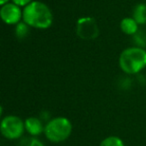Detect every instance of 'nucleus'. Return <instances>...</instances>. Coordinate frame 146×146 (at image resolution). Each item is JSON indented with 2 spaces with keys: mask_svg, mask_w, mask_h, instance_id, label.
Instances as JSON below:
<instances>
[{
  "mask_svg": "<svg viewBox=\"0 0 146 146\" xmlns=\"http://www.w3.org/2000/svg\"><path fill=\"white\" fill-rule=\"evenodd\" d=\"M0 16L3 22L8 25H16L23 17V10L15 3H6L0 9Z\"/></svg>",
  "mask_w": 146,
  "mask_h": 146,
  "instance_id": "423d86ee",
  "label": "nucleus"
},
{
  "mask_svg": "<svg viewBox=\"0 0 146 146\" xmlns=\"http://www.w3.org/2000/svg\"><path fill=\"white\" fill-rule=\"evenodd\" d=\"M8 1L9 0H0V4L4 5V4H6V3H8Z\"/></svg>",
  "mask_w": 146,
  "mask_h": 146,
  "instance_id": "4468645a",
  "label": "nucleus"
},
{
  "mask_svg": "<svg viewBox=\"0 0 146 146\" xmlns=\"http://www.w3.org/2000/svg\"><path fill=\"white\" fill-rule=\"evenodd\" d=\"M119 66L127 74H136L146 67V50L140 47L124 49L119 56Z\"/></svg>",
  "mask_w": 146,
  "mask_h": 146,
  "instance_id": "f03ea898",
  "label": "nucleus"
},
{
  "mask_svg": "<svg viewBox=\"0 0 146 146\" xmlns=\"http://www.w3.org/2000/svg\"><path fill=\"white\" fill-rule=\"evenodd\" d=\"M134 20L138 24H145L146 23V4L140 3L135 6L133 10V17Z\"/></svg>",
  "mask_w": 146,
  "mask_h": 146,
  "instance_id": "1a4fd4ad",
  "label": "nucleus"
},
{
  "mask_svg": "<svg viewBox=\"0 0 146 146\" xmlns=\"http://www.w3.org/2000/svg\"><path fill=\"white\" fill-rule=\"evenodd\" d=\"M25 130V123L15 115H8L1 121L0 131L7 139H17L23 135Z\"/></svg>",
  "mask_w": 146,
  "mask_h": 146,
  "instance_id": "20e7f679",
  "label": "nucleus"
},
{
  "mask_svg": "<svg viewBox=\"0 0 146 146\" xmlns=\"http://www.w3.org/2000/svg\"><path fill=\"white\" fill-rule=\"evenodd\" d=\"M29 27L28 25L25 22L16 24V27H15V34L18 38H25V37L28 35L29 33Z\"/></svg>",
  "mask_w": 146,
  "mask_h": 146,
  "instance_id": "9b49d317",
  "label": "nucleus"
},
{
  "mask_svg": "<svg viewBox=\"0 0 146 146\" xmlns=\"http://www.w3.org/2000/svg\"><path fill=\"white\" fill-rule=\"evenodd\" d=\"M33 0H12V2L15 3L16 5L20 7H25L26 5H28L29 3L32 2Z\"/></svg>",
  "mask_w": 146,
  "mask_h": 146,
  "instance_id": "ddd939ff",
  "label": "nucleus"
},
{
  "mask_svg": "<svg viewBox=\"0 0 146 146\" xmlns=\"http://www.w3.org/2000/svg\"><path fill=\"white\" fill-rule=\"evenodd\" d=\"M44 133L49 141L54 143L62 142L72 133V124L66 117L53 118L44 127Z\"/></svg>",
  "mask_w": 146,
  "mask_h": 146,
  "instance_id": "7ed1b4c3",
  "label": "nucleus"
},
{
  "mask_svg": "<svg viewBox=\"0 0 146 146\" xmlns=\"http://www.w3.org/2000/svg\"><path fill=\"white\" fill-rule=\"evenodd\" d=\"M18 146H44V144L35 137H26L21 140Z\"/></svg>",
  "mask_w": 146,
  "mask_h": 146,
  "instance_id": "f8f14e48",
  "label": "nucleus"
},
{
  "mask_svg": "<svg viewBox=\"0 0 146 146\" xmlns=\"http://www.w3.org/2000/svg\"><path fill=\"white\" fill-rule=\"evenodd\" d=\"M138 23L134 20V18H130V17H126L123 18L120 22V28H121L122 32L125 33L127 35H133L137 32L138 30Z\"/></svg>",
  "mask_w": 146,
  "mask_h": 146,
  "instance_id": "6e6552de",
  "label": "nucleus"
},
{
  "mask_svg": "<svg viewBox=\"0 0 146 146\" xmlns=\"http://www.w3.org/2000/svg\"><path fill=\"white\" fill-rule=\"evenodd\" d=\"M76 34L82 40H93L99 35V29L93 17H81L76 23Z\"/></svg>",
  "mask_w": 146,
  "mask_h": 146,
  "instance_id": "39448f33",
  "label": "nucleus"
},
{
  "mask_svg": "<svg viewBox=\"0 0 146 146\" xmlns=\"http://www.w3.org/2000/svg\"><path fill=\"white\" fill-rule=\"evenodd\" d=\"M23 22L37 29H47L52 25L53 15L50 8L40 1H32L23 9Z\"/></svg>",
  "mask_w": 146,
  "mask_h": 146,
  "instance_id": "f257e3e1",
  "label": "nucleus"
},
{
  "mask_svg": "<svg viewBox=\"0 0 146 146\" xmlns=\"http://www.w3.org/2000/svg\"><path fill=\"white\" fill-rule=\"evenodd\" d=\"M99 146H124V143L117 136H109L102 140Z\"/></svg>",
  "mask_w": 146,
  "mask_h": 146,
  "instance_id": "9d476101",
  "label": "nucleus"
},
{
  "mask_svg": "<svg viewBox=\"0 0 146 146\" xmlns=\"http://www.w3.org/2000/svg\"><path fill=\"white\" fill-rule=\"evenodd\" d=\"M25 130L30 134L31 136H38L44 131L41 121L36 117H29L24 121Z\"/></svg>",
  "mask_w": 146,
  "mask_h": 146,
  "instance_id": "0eeeda50",
  "label": "nucleus"
}]
</instances>
